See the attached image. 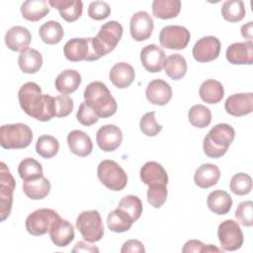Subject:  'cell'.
Instances as JSON below:
<instances>
[{
  "mask_svg": "<svg viewBox=\"0 0 253 253\" xmlns=\"http://www.w3.org/2000/svg\"><path fill=\"white\" fill-rule=\"evenodd\" d=\"M241 35L243 38H245L249 42H252V39H253L252 22H248L247 24H245L241 27Z\"/></svg>",
  "mask_w": 253,
  "mask_h": 253,
  "instance_id": "f5cc1de1",
  "label": "cell"
},
{
  "mask_svg": "<svg viewBox=\"0 0 253 253\" xmlns=\"http://www.w3.org/2000/svg\"><path fill=\"white\" fill-rule=\"evenodd\" d=\"M50 188V182L43 176L24 181L23 183V191L31 200H42L45 198L49 194Z\"/></svg>",
  "mask_w": 253,
  "mask_h": 253,
  "instance_id": "f1b7e54d",
  "label": "cell"
},
{
  "mask_svg": "<svg viewBox=\"0 0 253 253\" xmlns=\"http://www.w3.org/2000/svg\"><path fill=\"white\" fill-rule=\"evenodd\" d=\"M32 35L30 31L22 26H15L9 29L5 35V43L13 51H23L29 48Z\"/></svg>",
  "mask_w": 253,
  "mask_h": 253,
  "instance_id": "44dd1931",
  "label": "cell"
},
{
  "mask_svg": "<svg viewBox=\"0 0 253 253\" xmlns=\"http://www.w3.org/2000/svg\"><path fill=\"white\" fill-rule=\"evenodd\" d=\"M221 43L213 36L201 38L193 46V56L199 62H209L216 59L220 52Z\"/></svg>",
  "mask_w": 253,
  "mask_h": 253,
  "instance_id": "7c38bea8",
  "label": "cell"
},
{
  "mask_svg": "<svg viewBox=\"0 0 253 253\" xmlns=\"http://www.w3.org/2000/svg\"><path fill=\"white\" fill-rule=\"evenodd\" d=\"M18 63L20 69L24 73L34 74L41 69L42 65V56L37 49L27 48L21 51Z\"/></svg>",
  "mask_w": 253,
  "mask_h": 253,
  "instance_id": "4dcf8cb0",
  "label": "cell"
},
{
  "mask_svg": "<svg viewBox=\"0 0 253 253\" xmlns=\"http://www.w3.org/2000/svg\"><path fill=\"white\" fill-rule=\"evenodd\" d=\"M67 144L70 151L80 157L88 156L93 150V143L90 136L79 129H74L68 133Z\"/></svg>",
  "mask_w": 253,
  "mask_h": 253,
  "instance_id": "7402d4cb",
  "label": "cell"
},
{
  "mask_svg": "<svg viewBox=\"0 0 253 253\" xmlns=\"http://www.w3.org/2000/svg\"><path fill=\"white\" fill-rule=\"evenodd\" d=\"M111 14V8L107 2L93 1L88 8V16L96 21L104 20Z\"/></svg>",
  "mask_w": 253,
  "mask_h": 253,
  "instance_id": "7dc6e473",
  "label": "cell"
},
{
  "mask_svg": "<svg viewBox=\"0 0 253 253\" xmlns=\"http://www.w3.org/2000/svg\"><path fill=\"white\" fill-rule=\"evenodd\" d=\"M166 60L165 52L156 44H147L140 51V61L143 67L152 73L162 70Z\"/></svg>",
  "mask_w": 253,
  "mask_h": 253,
  "instance_id": "e0dca14e",
  "label": "cell"
},
{
  "mask_svg": "<svg viewBox=\"0 0 253 253\" xmlns=\"http://www.w3.org/2000/svg\"><path fill=\"white\" fill-rule=\"evenodd\" d=\"M188 118L192 126L199 128H204L207 127L211 122V112L208 107L198 104L190 108Z\"/></svg>",
  "mask_w": 253,
  "mask_h": 253,
  "instance_id": "74e56055",
  "label": "cell"
},
{
  "mask_svg": "<svg viewBox=\"0 0 253 253\" xmlns=\"http://www.w3.org/2000/svg\"><path fill=\"white\" fill-rule=\"evenodd\" d=\"M59 217V214L51 209L37 210L26 218V229L32 235H43L49 231L53 222Z\"/></svg>",
  "mask_w": 253,
  "mask_h": 253,
  "instance_id": "52a82bcc",
  "label": "cell"
},
{
  "mask_svg": "<svg viewBox=\"0 0 253 253\" xmlns=\"http://www.w3.org/2000/svg\"><path fill=\"white\" fill-rule=\"evenodd\" d=\"M217 236L222 250L225 251H235L243 244L242 230L232 219H226L218 225Z\"/></svg>",
  "mask_w": 253,
  "mask_h": 253,
  "instance_id": "30bf717a",
  "label": "cell"
},
{
  "mask_svg": "<svg viewBox=\"0 0 253 253\" xmlns=\"http://www.w3.org/2000/svg\"><path fill=\"white\" fill-rule=\"evenodd\" d=\"M167 188L163 184H151L148 186L147 190V201L148 203L156 209L161 208L167 199Z\"/></svg>",
  "mask_w": 253,
  "mask_h": 253,
  "instance_id": "7bdbcfd3",
  "label": "cell"
},
{
  "mask_svg": "<svg viewBox=\"0 0 253 253\" xmlns=\"http://www.w3.org/2000/svg\"><path fill=\"white\" fill-rule=\"evenodd\" d=\"M72 252H99V248L90 245L85 241H78L72 249Z\"/></svg>",
  "mask_w": 253,
  "mask_h": 253,
  "instance_id": "816d5d0a",
  "label": "cell"
},
{
  "mask_svg": "<svg viewBox=\"0 0 253 253\" xmlns=\"http://www.w3.org/2000/svg\"><path fill=\"white\" fill-rule=\"evenodd\" d=\"M18 99L22 110L36 120L47 122L54 117V97L42 94L35 82L25 83L18 92Z\"/></svg>",
  "mask_w": 253,
  "mask_h": 253,
  "instance_id": "6da1fadb",
  "label": "cell"
},
{
  "mask_svg": "<svg viewBox=\"0 0 253 253\" xmlns=\"http://www.w3.org/2000/svg\"><path fill=\"white\" fill-rule=\"evenodd\" d=\"M18 173L23 181L37 179L43 176L42 164L31 157L25 158L20 162L18 167Z\"/></svg>",
  "mask_w": 253,
  "mask_h": 253,
  "instance_id": "f35d334b",
  "label": "cell"
},
{
  "mask_svg": "<svg viewBox=\"0 0 253 253\" xmlns=\"http://www.w3.org/2000/svg\"><path fill=\"white\" fill-rule=\"evenodd\" d=\"M33 140V131L25 124L3 125L0 128V144L5 149L28 147Z\"/></svg>",
  "mask_w": 253,
  "mask_h": 253,
  "instance_id": "277c9868",
  "label": "cell"
},
{
  "mask_svg": "<svg viewBox=\"0 0 253 253\" xmlns=\"http://www.w3.org/2000/svg\"><path fill=\"white\" fill-rule=\"evenodd\" d=\"M181 10V2L179 0H154L152 2V13L159 19L176 18Z\"/></svg>",
  "mask_w": 253,
  "mask_h": 253,
  "instance_id": "d6a6232c",
  "label": "cell"
},
{
  "mask_svg": "<svg viewBox=\"0 0 253 253\" xmlns=\"http://www.w3.org/2000/svg\"><path fill=\"white\" fill-rule=\"evenodd\" d=\"M48 4L57 9L61 18L68 23L80 18L83 11V3L80 0H49Z\"/></svg>",
  "mask_w": 253,
  "mask_h": 253,
  "instance_id": "d4e9b609",
  "label": "cell"
},
{
  "mask_svg": "<svg viewBox=\"0 0 253 253\" xmlns=\"http://www.w3.org/2000/svg\"><path fill=\"white\" fill-rule=\"evenodd\" d=\"M235 217L238 219V221L242 225L246 227L252 226L253 225V203L251 201L240 203L236 209Z\"/></svg>",
  "mask_w": 253,
  "mask_h": 253,
  "instance_id": "f6af8a7d",
  "label": "cell"
},
{
  "mask_svg": "<svg viewBox=\"0 0 253 253\" xmlns=\"http://www.w3.org/2000/svg\"><path fill=\"white\" fill-rule=\"evenodd\" d=\"M235 131L230 125H215L204 138V152L211 158H219L223 156L233 141Z\"/></svg>",
  "mask_w": 253,
  "mask_h": 253,
  "instance_id": "3957f363",
  "label": "cell"
},
{
  "mask_svg": "<svg viewBox=\"0 0 253 253\" xmlns=\"http://www.w3.org/2000/svg\"><path fill=\"white\" fill-rule=\"evenodd\" d=\"M244 3L240 0H227L221 6V16L230 23L241 21L245 17Z\"/></svg>",
  "mask_w": 253,
  "mask_h": 253,
  "instance_id": "8d00e7d4",
  "label": "cell"
},
{
  "mask_svg": "<svg viewBox=\"0 0 253 253\" xmlns=\"http://www.w3.org/2000/svg\"><path fill=\"white\" fill-rule=\"evenodd\" d=\"M48 233L52 243L58 247L67 246L75 236L73 225L61 217L53 222Z\"/></svg>",
  "mask_w": 253,
  "mask_h": 253,
  "instance_id": "ffe728a7",
  "label": "cell"
},
{
  "mask_svg": "<svg viewBox=\"0 0 253 253\" xmlns=\"http://www.w3.org/2000/svg\"><path fill=\"white\" fill-rule=\"evenodd\" d=\"M96 141L103 151H114L123 141V132L121 128L115 125H105L98 129Z\"/></svg>",
  "mask_w": 253,
  "mask_h": 253,
  "instance_id": "9a60e30c",
  "label": "cell"
},
{
  "mask_svg": "<svg viewBox=\"0 0 253 253\" xmlns=\"http://www.w3.org/2000/svg\"><path fill=\"white\" fill-rule=\"evenodd\" d=\"M85 103L99 118H109L116 114L118 105L108 87L100 81H94L84 90Z\"/></svg>",
  "mask_w": 253,
  "mask_h": 253,
  "instance_id": "7a4b0ae2",
  "label": "cell"
},
{
  "mask_svg": "<svg viewBox=\"0 0 253 253\" xmlns=\"http://www.w3.org/2000/svg\"><path fill=\"white\" fill-rule=\"evenodd\" d=\"M74 104L67 95H58L54 97V117L64 118L71 114Z\"/></svg>",
  "mask_w": 253,
  "mask_h": 253,
  "instance_id": "bcb514c9",
  "label": "cell"
},
{
  "mask_svg": "<svg viewBox=\"0 0 253 253\" xmlns=\"http://www.w3.org/2000/svg\"><path fill=\"white\" fill-rule=\"evenodd\" d=\"M207 204L213 213L226 214L232 207V199L225 191L215 190L209 194Z\"/></svg>",
  "mask_w": 253,
  "mask_h": 253,
  "instance_id": "f546056e",
  "label": "cell"
},
{
  "mask_svg": "<svg viewBox=\"0 0 253 253\" xmlns=\"http://www.w3.org/2000/svg\"><path fill=\"white\" fill-rule=\"evenodd\" d=\"M37 153L42 158L48 159L55 156L59 150L58 140L51 135H41L36 143Z\"/></svg>",
  "mask_w": 253,
  "mask_h": 253,
  "instance_id": "ab89813d",
  "label": "cell"
},
{
  "mask_svg": "<svg viewBox=\"0 0 253 253\" xmlns=\"http://www.w3.org/2000/svg\"><path fill=\"white\" fill-rule=\"evenodd\" d=\"M16 187V181L10 170L4 162H1L0 176V215L1 221H4L11 213L13 204V192Z\"/></svg>",
  "mask_w": 253,
  "mask_h": 253,
  "instance_id": "9c48e42d",
  "label": "cell"
},
{
  "mask_svg": "<svg viewBox=\"0 0 253 253\" xmlns=\"http://www.w3.org/2000/svg\"><path fill=\"white\" fill-rule=\"evenodd\" d=\"M190 32L183 26H166L159 34L160 44L168 49H183L190 42Z\"/></svg>",
  "mask_w": 253,
  "mask_h": 253,
  "instance_id": "8fae6325",
  "label": "cell"
},
{
  "mask_svg": "<svg viewBox=\"0 0 253 253\" xmlns=\"http://www.w3.org/2000/svg\"><path fill=\"white\" fill-rule=\"evenodd\" d=\"M141 181L149 186L151 184H168V175L163 166L156 161H148L140 169Z\"/></svg>",
  "mask_w": 253,
  "mask_h": 253,
  "instance_id": "603a6c76",
  "label": "cell"
},
{
  "mask_svg": "<svg viewBox=\"0 0 253 253\" xmlns=\"http://www.w3.org/2000/svg\"><path fill=\"white\" fill-rule=\"evenodd\" d=\"M224 109L227 114L234 117L250 114L253 110V94L249 92L229 96L224 103Z\"/></svg>",
  "mask_w": 253,
  "mask_h": 253,
  "instance_id": "2e32d148",
  "label": "cell"
},
{
  "mask_svg": "<svg viewBox=\"0 0 253 253\" xmlns=\"http://www.w3.org/2000/svg\"><path fill=\"white\" fill-rule=\"evenodd\" d=\"M21 13L24 19L32 22L40 21L49 13L47 1L27 0L21 5Z\"/></svg>",
  "mask_w": 253,
  "mask_h": 253,
  "instance_id": "83f0119b",
  "label": "cell"
},
{
  "mask_svg": "<svg viewBox=\"0 0 253 253\" xmlns=\"http://www.w3.org/2000/svg\"><path fill=\"white\" fill-rule=\"evenodd\" d=\"M164 70L168 77L173 80L182 79L187 72V62L179 53L170 54L164 63Z\"/></svg>",
  "mask_w": 253,
  "mask_h": 253,
  "instance_id": "836d02e7",
  "label": "cell"
},
{
  "mask_svg": "<svg viewBox=\"0 0 253 253\" xmlns=\"http://www.w3.org/2000/svg\"><path fill=\"white\" fill-rule=\"evenodd\" d=\"M118 209L127 213L134 222L140 217L142 213V203L138 197L133 195H127L120 201Z\"/></svg>",
  "mask_w": 253,
  "mask_h": 253,
  "instance_id": "60d3db41",
  "label": "cell"
},
{
  "mask_svg": "<svg viewBox=\"0 0 253 253\" xmlns=\"http://www.w3.org/2000/svg\"><path fill=\"white\" fill-rule=\"evenodd\" d=\"M39 36L43 42L47 44H55L62 40L64 31L58 22L47 21L40 27Z\"/></svg>",
  "mask_w": 253,
  "mask_h": 253,
  "instance_id": "e575fe53",
  "label": "cell"
},
{
  "mask_svg": "<svg viewBox=\"0 0 253 253\" xmlns=\"http://www.w3.org/2000/svg\"><path fill=\"white\" fill-rule=\"evenodd\" d=\"M154 23L151 16L145 11H139L131 16L129 31L131 38L136 42L147 40L153 31Z\"/></svg>",
  "mask_w": 253,
  "mask_h": 253,
  "instance_id": "5bb4252c",
  "label": "cell"
},
{
  "mask_svg": "<svg viewBox=\"0 0 253 253\" xmlns=\"http://www.w3.org/2000/svg\"><path fill=\"white\" fill-rule=\"evenodd\" d=\"M63 53L68 60L73 62L97 60L93 50L92 38H75L69 40L64 44Z\"/></svg>",
  "mask_w": 253,
  "mask_h": 253,
  "instance_id": "ba28073f",
  "label": "cell"
},
{
  "mask_svg": "<svg viewBox=\"0 0 253 253\" xmlns=\"http://www.w3.org/2000/svg\"><path fill=\"white\" fill-rule=\"evenodd\" d=\"M76 118L81 125L86 126H90L96 124L99 120V117L96 115V113L85 102L81 103L79 106Z\"/></svg>",
  "mask_w": 253,
  "mask_h": 253,
  "instance_id": "c3c4849f",
  "label": "cell"
},
{
  "mask_svg": "<svg viewBox=\"0 0 253 253\" xmlns=\"http://www.w3.org/2000/svg\"><path fill=\"white\" fill-rule=\"evenodd\" d=\"M133 221L130 216L120 209L112 211L107 217V225L111 231L114 232H125L127 231Z\"/></svg>",
  "mask_w": 253,
  "mask_h": 253,
  "instance_id": "d590c367",
  "label": "cell"
},
{
  "mask_svg": "<svg viewBox=\"0 0 253 253\" xmlns=\"http://www.w3.org/2000/svg\"><path fill=\"white\" fill-rule=\"evenodd\" d=\"M220 177V171L214 164L205 163L199 166L194 175L195 184L202 188L208 189L215 185Z\"/></svg>",
  "mask_w": 253,
  "mask_h": 253,
  "instance_id": "484cf974",
  "label": "cell"
},
{
  "mask_svg": "<svg viewBox=\"0 0 253 253\" xmlns=\"http://www.w3.org/2000/svg\"><path fill=\"white\" fill-rule=\"evenodd\" d=\"M199 94L201 99L208 104H216L220 102L224 95L222 84L214 79L204 81L200 87Z\"/></svg>",
  "mask_w": 253,
  "mask_h": 253,
  "instance_id": "1f68e13d",
  "label": "cell"
},
{
  "mask_svg": "<svg viewBox=\"0 0 253 253\" xmlns=\"http://www.w3.org/2000/svg\"><path fill=\"white\" fill-rule=\"evenodd\" d=\"M135 73L131 65L126 62H118L110 70L109 78L114 86L120 89L128 87L134 80Z\"/></svg>",
  "mask_w": 253,
  "mask_h": 253,
  "instance_id": "cb8c5ba5",
  "label": "cell"
},
{
  "mask_svg": "<svg viewBox=\"0 0 253 253\" xmlns=\"http://www.w3.org/2000/svg\"><path fill=\"white\" fill-rule=\"evenodd\" d=\"M76 228L87 242H97L104 235V225L100 212L96 210L84 211L77 216Z\"/></svg>",
  "mask_w": 253,
  "mask_h": 253,
  "instance_id": "8992f818",
  "label": "cell"
},
{
  "mask_svg": "<svg viewBox=\"0 0 253 253\" xmlns=\"http://www.w3.org/2000/svg\"><path fill=\"white\" fill-rule=\"evenodd\" d=\"M145 95L151 104L164 106L172 98V89L166 81L162 79H154L148 83Z\"/></svg>",
  "mask_w": 253,
  "mask_h": 253,
  "instance_id": "ac0fdd59",
  "label": "cell"
},
{
  "mask_svg": "<svg viewBox=\"0 0 253 253\" xmlns=\"http://www.w3.org/2000/svg\"><path fill=\"white\" fill-rule=\"evenodd\" d=\"M80 84L81 75L74 69H66L62 71L55 79V89L64 95L76 91Z\"/></svg>",
  "mask_w": 253,
  "mask_h": 253,
  "instance_id": "4316f807",
  "label": "cell"
},
{
  "mask_svg": "<svg viewBox=\"0 0 253 253\" xmlns=\"http://www.w3.org/2000/svg\"><path fill=\"white\" fill-rule=\"evenodd\" d=\"M230 190L237 196H244L252 190V179L248 174L237 173L230 180Z\"/></svg>",
  "mask_w": 253,
  "mask_h": 253,
  "instance_id": "b9f144b4",
  "label": "cell"
},
{
  "mask_svg": "<svg viewBox=\"0 0 253 253\" xmlns=\"http://www.w3.org/2000/svg\"><path fill=\"white\" fill-rule=\"evenodd\" d=\"M205 249H206V245L200 241V240H196V239H193V240H189L187 241L183 248H182V252L183 253H191V252H205Z\"/></svg>",
  "mask_w": 253,
  "mask_h": 253,
  "instance_id": "f907efd6",
  "label": "cell"
},
{
  "mask_svg": "<svg viewBox=\"0 0 253 253\" xmlns=\"http://www.w3.org/2000/svg\"><path fill=\"white\" fill-rule=\"evenodd\" d=\"M122 253H128V252H139V253H143L145 252V249L143 247V244L137 240V239H129L126 240L122 249H121Z\"/></svg>",
  "mask_w": 253,
  "mask_h": 253,
  "instance_id": "681fc988",
  "label": "cell"
},
{
  "mask_svg": "<svg viewBox=\"0 0 253 253\" xmlns=\"http://www.w3.org/2000/svg\"><path fill=\"white\" fill-rule=\"evenodd\" d=\"M226 59L231 64H247L253 63V43L252 42H234L226 49Z\"/></svg>",
  "mask_w": 253,
  "mask_h": 253,
  "instance_id": "d6986e66",
  "label": "cell"
},
{
  "mask_svg": "<svg viewBox=\"0 0 253 253\" xmlns=\"http://www.w3.org/2000/svg\"><path fill=\"white\" fill-rule=\"evenodd\" d=\"M140 130L147 136H155L162 130V126L156 122L155 112H148L142 116L139 122Z\"/></svg>",
  "mask_w": 253,
  "mask_h": 253,
  "instance_id": "ee69618b",
  "label": "cell"
},
{
  "mask_svg": "<svg viewBox=\"0 0 253 253\" xmlns=\"http://www.w3.org/2000/svg\"><path fill=\"white\" fill-rule=\"evenodd\" d=\"M123 26L117 21L105 23L95 37L107 54L115 49L123 36Z\"/></svg>",
  "mask_w": 253,
  "mask_h": 253,
  "instance_id": "4fadbf2b",
  "label": "cell"
},
{
  "mask_svg": "<svg viewBox=\"0 0 253 253\" xmlns=\"http://www.w3.org/2000/svg\"><path fill=\"white\" fill-rule=\"evenodd\" d=\"M100 182L112 191H121L127 184V176L125 170L114 160H103L97 168Z\"/></svg>",
  "mask_w": 253,
  "mask_h": 253,
  "instance_id": "5b68a950",
  "label": "cell"
}]
</instances>
